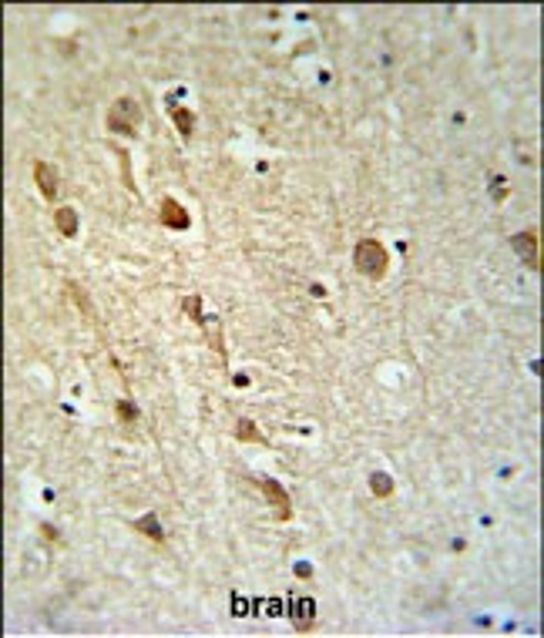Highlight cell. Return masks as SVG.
Segmentation results:
<instances>
[{"label": "cell", "mask_w": 544, "mask_h": 638, "mask_svg": "<svg viewBox=\"0 0 544 638\" xmlns=\"http://www.w3.org/2000/svg\"><path fill=\"white\" fill-rule=\"evenodd\" d=\"M353 265H356V272L366 276L370 282H380V279L387 276V269H390V255L380 246V239H360V242L353 246Z\"/></svg>", "instance_id": "obj_1"}, {"label": "cell", "mask_w": 544, "mask_h": 638, "mask_svg": "<svg viewBox=\"0 0 544 638\" xmlns=\"http://www.w3.org/2000/svg\"><path fill=\"white\" fill-rule=\"evenodd\" d=\"M141 128V108L135 97H118L108 112V131L111 135H125V138H138Z\"/></svg>", "instance_id": "obj_2"}, {"label": "cell", "mask_w": 544, "mask_h": 638, "mask_svg": "<svg viewBox=\"0 0 544 638\" xmlns=\"http://www.w3.org/2000/svg\"><path fill=\"white\" fill-rule=\"evenodd\" d=\"M511 249L524 259V265H528L531 272H541V269H544V263H541V236H538L534 229L517 232V236L511 239Z\"/></svg>", "instance_id": "obj_3"}, {"label": "cell", "mask_w": 544, "mask_h": 638, "mask_svg": "<svg viewBox=\"0 0 544 638\" xmlns=\"http://www.w3.org/2000/svg\"><path fill=\"white\" fill-rule=\"evenodd\" d=\"M255 487L262 490V498L269 500V507H276V517L279 521H289L293 517V500L286 494V487L279 481H272V477H255Z\"/></svg>", "instance_id": "obj_4"}, {"label": "cell", "mask_w": 544, "mask_h": 638, "mask_svg": "<svg viewBox=\"0 0 544 638\" xmlns=\"http://www.w3.org/2000/svg\"><path fill=\"white\" fill-rule=\"evenodd\" d=\"M158 222L165 225V229L185 232V229L192 225V215L185 212V205H181V202H175V198H162V205H158Z\"/></svg>", "instance_id": "obj_5"}, {"label": "cell", "mask_w": 544, "mask_h": 638, "mask_svg": "<svg viewBox=\"0 0 544 638\" xmlns=\"http://www.w3.org/2000/svg\"><path fill=\"white\" fill-rule=\"evenodd\" d=\"M34 181H37V188L47 202H54L57 198V188H61V175H57L54 165H47V162H34Z\"/></svg>", "instance_id": "obj_6"}, {"label": "cell", "mask_w": 544, "mask_h": 638, "mask_svg": "<svg viewBox=\"0 0 544 638\" xmlns=\"http://www.w3.org/2000/svg\"><path fill=\"white\" fill-rule=\"evenodd\" d=\"M202 333H205V339H209V347L219 353L225 360V339H222V319L219 316H205L202 319V326H198Z\"/></svg>", "instance_id": "obj_7"}, {"label": "cell", "mask_w": 544, "mask_h": 638, "mask_svg": "<svg viewBox=\"0 0 544 638\" xmlns=\"http://www.w3.org/2000/svg\"><path fill=\"white\" fill-rule=\"evenodd\" d=\"M236 440H242V444H259V447H269V440H265L262 433H259V427L252 423L249 416H238V420H236Z\"/></svg>", "instance_id": "obj_8"}, {"label": "cell", "mask_w": 544, "mask_h": 638, "mask_svg": "<svg viewBox=\"0 0 544 638\" xmlns=\"http://www.w3.org/2000/svg\"><path fill=\"white\" fill-rule=\"evenodd\" d=\"M54 225H57V232H61L64 239H74V236H78V212H74L71 205H61L54 212Z\"/></svg>", "instance_id": "obj_9"}, {"label": "cell", "mask_w": 544, "mask_h": 638, "mask_svg": "<svg viewBox=\"0 0 544 638\" xmlns=\"http://www.w3.org/2000/svg\"><path fill=\"white\" fill-rule=\"evenodd\" d=\"M135 531H138V534H148L155 544H165V531H162V524H158V514L155 511L138 517V521H135Z\"/></svg>", "instance_id": "obj_10"}, {"label": "cell", "mask_w": 544, "mask_h": 638, "mask_svg": "<svg viewBox=\"0 0 544 638\" xmlns=\"http://www.w3.org/2000/svg\"><path fill=\"white\" fill-rule=\"evenodd\" d=\"M171 121H175V128H179V135L185 141L192 138V135H195V114L188 112V108H181V104H175V108H171Z\"/></svg>", "instance_id": "obj_11"}, {"label": "cell", "mask_w": 544, "mask_h": 638, "mask_svg": "<svg viewBox=\"0 0 544 638\" xmlns=\"http://www.w3.org/2000/svg\"><path fill=\"white\" fill-rule=\"evenodd\" d=\"M370 490H373V498H390L393 494V477L383 471H373L370 474Z\"/></svg>", "instance_id": "obj_12"}, {"label": "cell", "mask_w": 544, "mask_h": 638, "mask_svg": "<svg viewBox=\"0 0 544 638\" xmlns=\"http://www.w3.org/2000/svg\"><path fill=\"white\" fill-rule=\"evenodd\" d=\"M68 289H71V296H74V303H78V309H81L84 316H87V323H95V326H98V313H95V306H91V299H87V296H84V292L78 289L74 282H68Z\"/></svg>", "instance_id": "obj_13"}, {"label": "cell", "mask_w": 544, "mask_h": 638, "mask_svg": "<svg viewBox=\"0 0 544 638\" xmlns=\"http://www.w3.org/2000/svg\"><path fill=\"white\" fill-rule=\"evenodd\" d=\"M114 410H118V420H121V423H138V407H135V403L131 400H118L114 403Z\"/></svg>", "instance_id": "obj_14"}, {"label": "cell", "mask_w": 544, "mask_h": 638, "mask_svg": "<svg viewBox=\"0 0 544 638\" xmlns=\"http://www.w3.org/2000/svg\"><path fill=\"white\" fill-rule=\"evenodd\" d=\"M118 158H121V171H125V185L131 188V192H138L135 188V181H131V158H128V152H118Z\"/></svg>", "instance_id": "obj_15"}, {"label": "cell", "mask_w": 544, "mask_h": 638, "mask_svg": "<svg viewBox=\"0 0 544 638\" xmlns=\"http://www.w3.org/2000/svg\"><path fill=\"white\" fill-rule=\"evenodd\" d=\"M507 198V185H504V179H494V202H504Z\"/></svg>", "instance_id": "obj_16"}, {"label": "cell", "mask_w": 544, "mask_h": 638, "mask_svg": "<svg viewBox=\"0 0 544 638\" xmlns=\"http://www.w3.org/2000/svg\"><path fill=\"white\" fill-rule=\"evenodd\" d=\"M41 531H44V538H47V541H61V534H57L54 524H41Z\"/></svg>", "instance_id": "obj_17"}, {"label": "cell", "mask_w": 544, "mask_h": 638, "mask_svg": "<svg viewBox=\"0 0 544 638\" xmlns=\"http://www.w3.org/2000/svg\"><path fill=\"white\" fill-rule=\"evenodd\" d=\"M313 296H316V299H322V296H326V286H320V282H316V286H313Z\"/></svg>", "instance_id": "obj_18"}]
</instances>
